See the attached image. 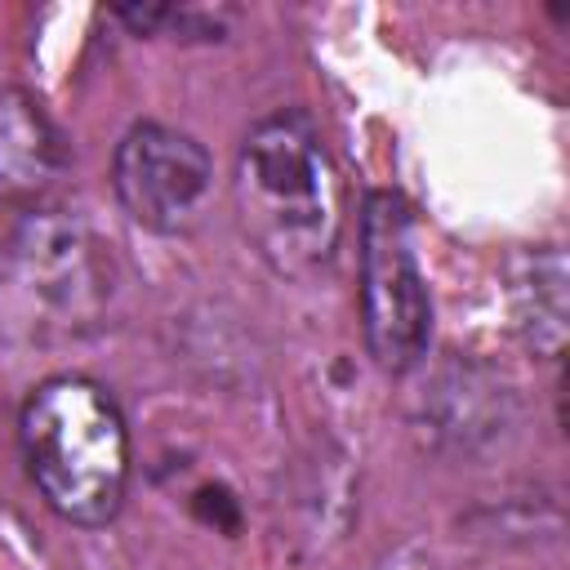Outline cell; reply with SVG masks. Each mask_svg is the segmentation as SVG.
I'll use <instances>...</instances> for the list:
<instances>
[{"label": "cell", "mask_w": 570, "mask_h": 570, "mask_svg": "<svg viewBox=\"0 0 570 570\" xmlns=\"http://www.w3.org/2000/svg\"><path fill=\"white\" fill-rule=\"evenodd\" d=\"M236 223L276 276L321 272L343 236V174L307 111L254 120L232 165Z\"/></svg>", "instance_id": "6da1fadb"}, {"label": "cell", "mask_w": 570, "mask_h": 570, "mask_svg": "<svg viewBox=\"0 0 570 570\" xmlns=\"http://www.w3.org/2000/svg\"><path fill=\"white\" fill-rule=\"evenodd\" d=\"M18 445L40 499L71 525H107L129 490V428L89 374L40 379L18 410Z\"/></svg>", "instance_id": "7a4b0ae2"}, {"label": "cell", "mask_w": 570, "mask_h": 570, "mask_svg": "<svg viewBox=\"0 0 570 570\" xmlns=\"http://www.w3.org/2000/svg\"><path fill=\"white\" fill-rule=\"evenodd\" d=\"M116 289L111 245L76 214L31 209L0 249V334L67 343L102 325Z\"/></svg>", "instance_id": "3957f363"}, {"label": "cell", "mask_w": 570, "mask_h": 570, "mask_svg": "<svg viewBox=\"0 0 570 570\" xmlns=\"http://www.w3.org/2000/svg\"><path fill=\"white\" fill-rule=\"evenodd\" d=\"M361 330L387 374L414 370L432 343V294L401 191H370L361 205Z\"/></svg>", "instance_id": "277c9868"}, {"label": "cell", "mask_w": 570, "mask_h": 570, "mask_svg": "<svg viewBox=\"0 0 570 570\" xmlns=\"http://www.w3.org/2000/svg\"><path fill=\"white\" fill-rule=\"evenodd\" d=\"M111 187L138 227L156 236H183L200 223L214 196V156L187 129L138 120L116 142Z\"/></svg>", "instance_id": "5b68a950"}, {"label": "cell", "mask_w": 570, "mask_h": 570, "mask_svg": "<svg viewBox=\"0 0 570 570\" xmlns=\"http://www.w3.org/2000/svg\"><path fill=\"white\" fill-rule=\"evenodd\" d=\"M62 165L67 151L49 111L22 85L0 80V200H36Z\"/></svg>", "instance_id": "8992f818"}, {"label": "cell", "mask_w": 570, "mask_h": 570, "mask_svg": "<svg viewBox=\"0 0 570 570\" xmlns=\"http://www.w3.org/2000/svg\"><path fill=\"white\" fill-rule=\"evenodd\" d=\"M512 316L525 343L543 356H557L566 343V258L557 245L521 249L512 258Z\"/></svg>", "instance_id": "52a82bcc"}, {"label": "cell", "mask_w": 570, "mask_h": 570, "mask_svg": "<svg viewBox=\"0 0 570 570\" xmlns=\"http://www.w3.org/2000/svg\"><path fill=\"white\" fill-rule=\"evenodd\" d=\"M379 570H436V566H432L428 552H419V548H401V552H392Z\"/></svg>", "instance_id": "ba28073f"}]
</instances>
